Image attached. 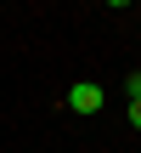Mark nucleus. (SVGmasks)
<instances>
[{"label": "nucleus", "instance_id": "obj_2", "mask_svg": "<svg viewBox=\"0 0 141 153\" xmlns=\"http://www.w3.org/2000/svg\"><path fill=\"white\" fill-rule=\"evenodd\" d=\"M124 91H130V102H141V74H130V79H124Z\"/></svg>", "mask_w": 141, "mask_h": 153}, {"label": "nucleus", "instance_id": "obj_3", "mask_svg": "<svg viewBox=\"0 0 141 153\" xmlns=\"http://www.w3.org/2000/svg\"><path fill=\"white\" fill-rule=\"evenodd\" d=\"M130 125H136V131H141V102H130Z\"/></svg>", "mask_w": 141, "mask_h": 153}, {"label": "nucleus", "instance_id": "obj_1", "mask_svg": "<svg viewBox=\"0 0 141 153\" xmlns=\"http://www.w3.org/2000/svg\"><path fill=\"white\" fill-rule=\"evenodd\" d=\"M68 108H73V114H96V108H102V85H96V79L68 85Z\"/></svg>", "mask_w": 141, "mask_h": 153}]
</instances>
